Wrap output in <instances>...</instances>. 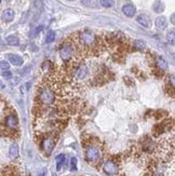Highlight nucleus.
I'll return each mask as SVG.
<instances>
[{
    "label": "nucleus",
    "instance_id": "obj_1",
    "mask_svg": "<svg viewBox=\"0 0 175 176\" xmlns=\"http://www.w3.org/2000/svg\"><path fill=\"white\" fill-rule=\"evenodd\" d=\"M79 42L81 44V46L87 49H91V48H95L96 43H98V39H96L95 35L93 34L90 30H83L79 34Z\"/></svg>",
    "mask_w": 175,
    "mask_h": 176
},
{
    "label": "nucleus",
    "instance_id": "obj_2",
    "mask_svg": "<svg viewBox=\"0 0 175 176\" xmlns=\"http://www.w3.org/2000/svg\"><path fill=\"white\" fill-rule=\"evenodd\" d=\"M55 93L50 86H42L39 91V100L44 105H52L55 102Z\"/></svg>",
    "mask_w": 175,
    "mask_h": 176
},
{
    "label": "nucleus",
    "instance_id": "obj_3",
    "mask_svg": "<svg viewBox=\"0 0 175 176\" xmlns=\"http://www.w3.org/2000/svg\"><path fill=\"white\" fill-rule=\"evenodd\" d=\"M101 158V150L94 145H90L86 149V160L89 163H94Z\"/></svg>",
    "mask_w": 175,
    "mask_h": 176
},
{
    "label": "nucleus",
    "instance_id": "obj_4",
    "mask_svg": "<svg viewBox=\"0 0 175 176\" xmlns=\"http://www.w3.org/2000/svg\"><path fill=\"white\" fill-rule=\"evenodd\" d=\"M54 146H55V142L52 137H46L42 139L41 142V149L44 154H50L54 149Z\"/></svg>",
    "mask_w": 175,
    "mask_h": 176
},
{
    "label": "nucleus",
    "instance_id": "obj_5",
    "mask_svg": "<svg viewBox=\"0 0 175 176\" xmlns=\"http://www.w3.org/2000/svg\"><path fill=\"white\" fill-rule=\"evenodd\" d=\"M103 170L107 175H116L118 173V165L115 161L107 160L103 164Z\"/></svg>",
    "mask_w": 175,
    "mask_h": 176
},
{
    "label": "nucleus",
    "instance_id": "obj_6",
    "mask_svg": "<svg viewBox=\"0 0 175 176\" xmlns=\"http://www.w3.org/2000/svg\"><path fill=\"white\" fill-rule=\"evenodd\" d=\"M74 55V46L69 43H66L61 48L60 50V56L63 58L64 61H68L69 58H72V56Z\"/></svg>",
    "mask_w": 175,
    "mask_h": 176
},
{
    "label": "nucleus",
    "instance_id": "obj_7",
    "mask_svg": "<svg viewBox=\"0 0 175 176\" xmlns=\"http://www.w3.org/2000/svg\"><path fill=\"white\" fill-rule=\"evenodd\" d=\"M122 12L124 15H127L128 17H133L136 13V8L134 4L132 3H127L122 7Z\"/></svg>",
    "mask_w": 175,
    "mask_h": 176
},
{
    "label": "nucleus",
    "instance_id": "obj_8",
    "mask_svg": "<svg viewBox=\"0 0 175 176\" xmlns=\"http://www.w3.org/2000/svg\"><path fill=\"white\" fill-rule=\"evenodd\" d=\"M18 118H16L14 115H9L6 118V125H7V128L10 129V130L16 129L18 128Z\"/></svg>",
    "mask_w": 175,
    "mask_h": 176
},
{
    "label": "nucleus",
    "instance_id": "obj_9",
    "mask_svg": "<svg viewBox=\"0 0 175 176\" xmlns=\"http://www.w3.org/2000/svg\"><path fill=\"white\" fill-rule=\"evenodd\" d=\"M88 74H89V69H88V67L84 66V65L78 67L77 69H76V71H75L76 78L79 79V80H82V79L86 78V77L88 76Z\"/></svg>",
    "mask_w": 175,
    "mask_h": 176
},
{
    "label": "nucleus",
    "instance_id": "obj_10",
    "mask_svg": "<svg viewBox=\"0 0 175 176\" xmlns=\"http://www.w3.org/2000/svg\"><path fill=\"white\" fill-rule=\"evenodd\" d=\"M13 18H14V11L12 9H6V10H3V12L1 14V20L3 22L6 23L12 22Z\"/></svg>",
    "mask_w": 175,
    "mask_h": 176
},
{
    "label": "nucleus",
    "instance_id": "obj_11",
    "mask_svg": "<svg viewBox=\"0 0 175 176\" xmlns=\"http://www.w3.org/2000/svg\"><path fill=\"white\" fill-rule=\"evenodd\" d=\"M155 25L158 30H164L168 26V21L164 16H158L155 21Z\"/></svg>",
    "mask_w": 175,
    "mask_h": 176
},
{
    "label": "nucleus",
    "instance_id": "obj_12",
    "mask_svg": "<svg viewBox=\"0 0 175 176\" xmlns=\"http://www.w3.org/2000/svg\"><path fill=\"white\" fill-rule=\"evenodd\" d=\"M8 58L10 63L14 66H21L23 65V57L18 54H8Z\"/></svg>",
    "mask_w": 175,
    "mask_h": 176
},
{
    "label": "nucleus",
    "instance_id": "obj_13",
    "mask_svg": "<svg viewBox=\"0 0 175 176\" xmlns=\"http://www.w3.org/2000/svg\"><path fill=\"white\" fill-rule=\"evenodd\" d=\"M156 66L158 67V69H159V70L164 71V70L168 69L169 64H168V62L163 57H161V56H158V57L156 58Z\"/></svg>",
    "mask_w": 175,
    "mask_h": 176
},
{
    "label": "nucleus",
    "instance_id": "obj_14",
    "mask_svg": "<svg viewBox=\"0 0 175 176\" xmlns=\"http://www.w3.org/2000/svg\"><path fill=\"white\" fill-rule=\"evenodd\" d=\"M136 21H138V23L139 25H142V26H144V27H149V25H150L149 17H148L147 15H145V14H139V15H138Z\"/></svg>",
    "mask_w": 175,
    "mask_h": 176
},
{
    "label": "nucleus",
    "instance_id": "obj_15",
    "mask_svg": "<svg viewBox=\"0 0 175 176\" xmlns=\"http://www.w3.org/2000/svg\"><path fill=\"white\" fill-rule=\"evenodd\" d=\"M9 157H10L11 160H15L18 157V144H12L9 148Z\"/></svg>",
    "mask_w": 175,
    "mask_h": 176
},
{
    "label": "nucleus",
    "instance_id": "obj_16",
    "mask_svg": "<svg viewBox=\"0 0 175 176\" xmlns=\"http://www.w3.org/2000/svg\"><path fill=\"white\" fill-rule=\"evenodd\" d=\"M143 149L144 151L146 152H152L153 149H155V144L151 139H146L145 142L143 143Z\"/></svg>",
    "mask_w": 175,
    "mask_h": 176
},
{
    "label": "nucleus",
    "instance_id": "obj_17",
    "mask_svg": "<svg viewBox=\"0 0 175 176\" xmlns=\"http://www.w3.org/2000/svg\"><path fill=\"white\" fill-rule=\"evenodd\" d=\"M55 160H56V170L61 171L62 170L63 164H65V162H66V157L64 156V154H58V156L56 157Z\"/></svg>",
    "mask_w": 175,
    "mask_h": 176
},
{
    "label": "nucleus",
    "instance_id": "obj_18",
    "mask_svg": "<svg viewBox=\"0 0 175 176\" xmlns=\"http://www.w3.org/2000/svg\"><path fill=\"white\" fill-rule=\"evenodd\" d=\"M6 41L7 43L9 44V46H18L20 44V40H18V38L16 36H14V35H11V36H8L6 38Z\"/></svg>",
    "mask_w": 175,
    "mask_h": 176
},
{
    "label": "nucleus",
    "instance_id": "obj_19",
    "mask_svg": "<svg viewBox=\"0 0 175 176\" xmlns=\"http://www.w3.org/2000/svg\"><path fill=\"white\" fill-rule=\"evenodd\" d=\"M152 9L156 13H161L164 11V4L161 1H156L152 6Z\"/></svg>",
    "mask_w": 175,
    "mask_h": 176
},
{
    "label": "nucleus",
    "instance_id": "obj_20",
    "mask_svg": "<svg viewBox=\"0 0 175 176\" xmlns=\"http://www.w3.org/2000/svg\"><path fill=\"white\" fill-rule=\"evenodd\" d=\"M100 3L104 8H112L115 4V2H113V0H100Z\"/></svg>",
    "mask_w": 175,
    "mask_h": 176
},
{
    "label": "nucleus",
    "instance_id": "obj_21",
    "mask_svg": "<svg viewBox=\"0 0 175 176\" xmlns=\"http://www.w3.org/2000/svg\"><path fill=\"white\" fill-rule=\"evenodd\" d=\"M55 40V32H53V30H50V32H48V35H47V43H51V42H53Z\"/></svg>",
    "mask_w": 175,
    "mask_h": 176
},
{
    "label": "nucleus",
    "instance_id": "obj_22",
    "mask_svg": "<svg viewBox=\"0 0 175 176\" xmlns=\"http://www.w3.org/2000/svg\"><path fill=\"white\" fill-rule=\"evenodd\" d=\"M134 46H135L138 50H144V49L146 48V43L143 40H135Z\"/></svg>",
    "mask_w": 175,
    "mask_h": 176
},
{
    "label": "nucleus",
    "instance_id": "obj_23",
    "mask_svg": "<svg viewBox=\"0 0 175 176\" xmlns=\"http://www.w3.org/2000/svg\"><path fill=\"white\" fill-rule=\"evenodd\" d=\"M77 163H78L77 158L72 157L70 159V171H77Z\"/></svg>",
    "mask_w": 175,
    "mask_h": 176
},
{
    "label": "nucleus",
    "instance_id": "obj_24",
    "mask_svg": "<svg viewBox=\"0 0 175 176\" xmlns=\"http://www.w3.org/2000/svg\"><path fill=\"white\" fill-rule=\"evenodd\" d=\"M10 68V64L7 61H0V69L1 70H8Z\"/></svg>",
    "mask_w": 175,
    "mask_h": 176
},
{
    "label": "nucleus",
    "instance_id": "obj_25",
    "mask_svg": "<svg viewBox=\"0 0 175 176\" xmlns=\"http://www.w3.org/2000/svg\"><path fill=\"white\" fill-rule=\"evenodd\" d=\"M11 76H12V74L9 70H3V72H2V77H4V78H10Z\"/></svg>",
    "mask_w": 175,
    "mask_h": 176
},
{
    "label": "nucleus",
    "instance_id": "obj_26",
    "mask_svg": "<svg viewBox=\"0 0 175 176\" xmlns=\"http://www.w3.org/2000/svg\"><path fill=\"white\" fill-rule=\"evenodd\" d=\"M81 2L83 4H86V6H89L90 2H91V0H81Z\"/></svg>",
    "mask_w": 175,
    "mask_h": 176
},
{
    "label": "nucleus",
    "instance_id": "obj_27",
    "mask_svg": "<svg viewBox=\"0 0 175 176\" xmlns=\"http://www.w3.org/2000/svg\"><path fill=\"white\" fill-rule=\"evenodd\" d=\"M38 176H46V170H42L39 172V174H38Z\"/></svg>",
    "mask_w": 175,
    "mask_h": 176
},
{
    "label": "nucleus",
    "instance_id": "obj_28",
    "mask_svg": "<svg viewBox=\"0 0 175 176\" xmlns=\"http://www.w3.org/2000/svg\"><path fill=\"white\" fill-rule=\"evenodd\" d=\"M174 17H175V15H174V14H172V16H171V23H172V24H175V20H174Z\"/></svg>",
    "mask_w": 175,
    "mask_h": 176
},
{
    "label": "nucleus",
    "instance_id": "obj_29",
    "mask_svg": "<svg viewBox=\"0 0 175 176\" xmlns=\"http://www.w3.org/2000/svg\"><path fill=\"white\" fill-rule=\"evenodd\" d=\"M7 2H10V1H12V0H6Z\"/></svg>",
    "mask_w": 175,
    "mask_h": 176
},
{
    "label": "nucleus",
    "instance_id": "obj_30",
    "mask_svg": "<svg viewBox=\"0 0 175 176\" xmlns=\"http://www.w3.org/2000/svg\"><path fill=\"white\" fill-rule=\"evenodd\" d=\"M68 1H75V0H68Z\"/></svg>",
    "mask_w": 175,
    "mask_h": 176
},
{
    "label": "nucleus",
    "instance_id": "obj_31",
    "mask_svg": "<svg viewBox=\"0 0 175 176\" xmlns=\"http://www.w3.org/2000/svg\"><path fill=\"white\" fill-rule=\"evenodd\" d=\"M0 3H1V0H0Z\"/></svg>",
    "mask_w": 175,
    "mask_h": 176
},
{
    "label": "nucleus",
    "instance_id": "obj_32",
    "mask_svg": "<svg viewBox=\"0 0 175 176\" xmlns=\"http://www.w3.org/2000/svg\"><path fill=\"white\" fill-rule=\"evenodd\" d=\"M0 40H1V39H0Z\"/></svg>",
    "mask_w": 175,
    "mask_h": 176
}]
</instances>
